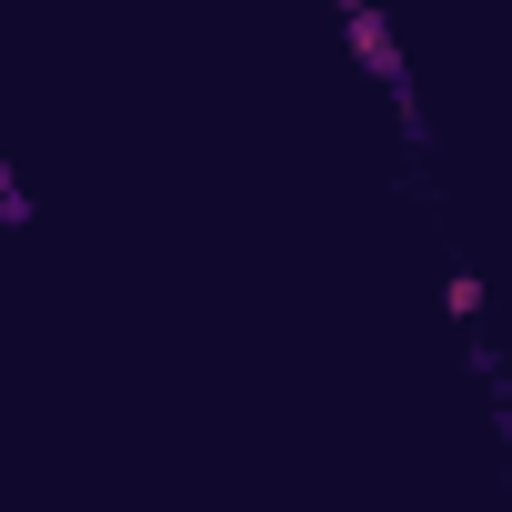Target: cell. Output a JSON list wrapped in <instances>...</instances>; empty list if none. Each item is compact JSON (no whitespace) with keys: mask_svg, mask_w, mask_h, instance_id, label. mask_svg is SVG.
I'll use <instances>...</instances> for the list:
<instances>
[{"mask_svg":"<svg viewBox=\"0 0 512 512\" xmlns=\"http://www.w3.org/2000/svg\"><path fill=\"white\" fill-rule=\"evenodd\" d=\"M442 312L472 332V322H482V282H472V272H452V282H442Z\"/></svg>","mask_w":512,"mask_h":512,"instance_id":"1","label":"cell"},{"mask_svg":"<svg viewBox=\"0 0 512 512\" xmlns=\"http://www.w3.org/2000/svg\"><path fill=\"white\" fill-rule=\"evenodd\" d=\"M21 221H31V191H21V171H11V161H0V241H11Z\"/></svg>","mask_w":512,"mask_h":512,"instance_id":"2","label":"cell"},{"mask_svg":"<svg viewBox=\"0 0 512 512\" xmlns=\"http://www.w3.org/2000/svg\"><path fill=\"white\" fill-rule=\"evenodd\" d=\"M492 432H502V452H512V392H492Z\"/></svg>","mask_w":512,"mask_h":512,"instance_id":"3","label":"cell"},{"mask_svg":"<svg viewBox=\"0 0 512 512\" xmlns=\"http://www.w3.org/2000/svg\"><path fill=\"white\" fill-rule=\"evenodd\" d=\"M352 11H372V0H342V21H352Z\"/></svg>","mask_w":512,"mask_h":512,"instance_id":"4","label":"cell"}]
</instances>
